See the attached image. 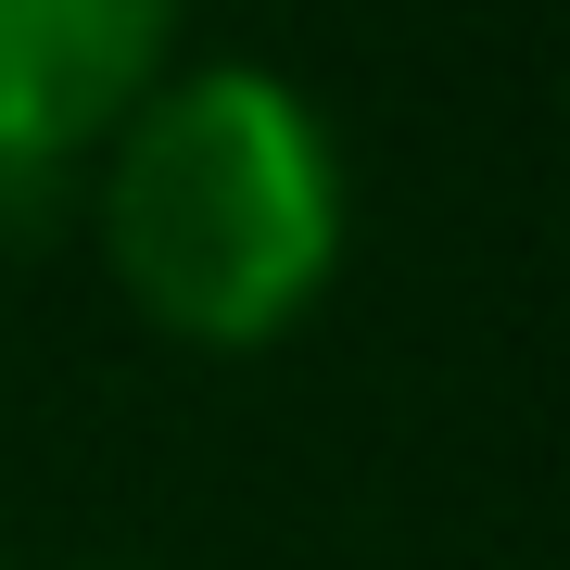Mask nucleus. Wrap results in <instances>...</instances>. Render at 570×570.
Segmentation results:
<instances>
[{
    "label": "nucleus",
    "mask_w": 570,
    "mask_h": 570,
    "mask_svg": "<svg viewBox=\"0 0 570 570\" xmlns=\"http://www.w3.org/2000/svg\"><path fill=\"white\" fill-rule=\"evenodd\" d=\"M89 165L102 266L127 317L178 355H266L343 279V140L266 63H165Z\"/></svg>",
    "instance_id": "nucleus-1"
},
{
    "label": "nucleus",
    "mask_w": 570,
    "mask_h": 570,
    "mask_svg": "<svg viewBox=\"0 0 570 570\" xmlns=\"http://www.w3.org/2000/svg\"><path fill=\"white\" fill-rule=\"evenodd\" d=\"M178 63V0H0V178L63 190Z\"/></svg>",
    "instance_id": "nucleus-2"
}]
</instances>
